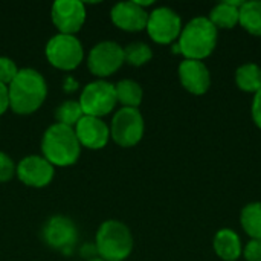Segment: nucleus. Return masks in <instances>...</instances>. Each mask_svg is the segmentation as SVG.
Returning <instances> with one entry per match:
<instances>
[{
  "label": "nucleus",
  "mask_w": 261,
  "mask_h": 261,
  "mask_svg": "<svg viewBox=\"0 0 261 261\" xmlns=\"http://www.w3.org/2000/svg\"><path fill=\"white\" fill-rule=\"evenodd\" d=\"M41 151L43 158L54 167H69L78 161L81 144L72 127L55 122L43 135Z\"/></svg>",
  "instance_id": "obj_2"
},
{
  "label": "nucleus",
  "mask_w": 261,
  "mask_h": 261,
  "mask_svg": "<svg viewBox=\"0 0 261 261\" xmlns=\"http://www.w3.org/2000/svg\"><path fill=\"white\" fill-rule=\"evenodd\" d=\"M133 245V236L122 222L106 220L96 232L95 246L102 260L124 261L132 254Z\"/></svg>",
  "instance_id": "obj_4"
},
{
  "label": "nucleus",
  "mask_w": 261,
  "mask_h": 261,
  "mask_svg": "<svg viewBox=\"0 0 261 261\" xmlns=\"http://www.w3.org/2000/svg\"><path fill=\"white\" fill-rule=\"evenodd\" d=\"M116 99L119 104L128 109H138L142 102V87L133 80H121L115 84Z\"/></svg>",
  "instance_id": "obj_18"
},
{
  "label": "nucleus",
  "mask_w": 261,
  "mask_h": 261,
  "mask_svg": "<svg viewBox=\"0 0 261 261\" xmlns=\"http://www.w3.org/2000/svg\"><path fill=\"white\" fill-rule=\"evenodd\" d=\"M54 165L49 164L43 156L31 154L23 158L17 164V177L21 184L32 188H43L54 179Z\"/></svg>",
  "instance_id": "obj_12"
},
{
  "label": "nucleus",
  "mask_w": 261,
  "mask_h": 261,
  "mask_svg": "<svg viewBox=\"0 0 261 261\" xmlns=\"http://www.w3.org/2000/svg\"><path fill=\"white\" fill-rule=\"evenodd\" d=\"M243 2H237V0H226L219 3L216 8L211 9L210 12V21L216 26V28H225V29H231L234 28L239 20H240V8H242Z\"/></svg>",
  "instance_id": "obj_16"
},
{
  "label": "nucleus",
  "mask_w": 261,
  "mask_h": 261,
  "mask_svg": "<svg viewBox=\"0 0 261 261\" xmlns=\"http://www.w3.org/2000/svg\"><path fill=\"white\" fill-rule=\"evenodd\" d=\"M8 93L12 112L17 115H31L43 106L47 96L46 80L35 69H20L14 81L8 86Z\"/></svg>",
  "instance_id": "obj_1"
},
{
  "label": "nucleus",
  "mask_w": 261,
  "mask_h": 261,
  "mask_svg": "<svg viewBox=\"0 0 261 261\" xmlns=\"http://www.w3.org/2000/svg\"><path fill=\"white\" fill-rule=\"evenodd\" d=\"M78 102L86 116L102 118L104 115H109L118 104L115 84L102 80L89 83L83 89Z\"/></svg>",
  "instance_id": "obj_6"
},
{
  "label": "nucleus",
  "mask_w": 261,
  "mask_h": 261,
  "mask_svg": "<svg viewBox=\"0 0 261 261\" xmlns=\"http://www.w3.org/2000/svg\"><path fill=\"white\" fill-rule=\"evenodd\" d=\"M87 261H106V260H102L101 257H96V258H92V260H87Z\"/></svg>",
  "instance_id": "obj_29"
},
{
  "label": "nucleus",
  "mask_w": 261,
  "mask_h": 261,
  "mask_svg": "<svg viewBox=\"0 0 261 261\" xmlns=\"http://www.w3.org/2000/svg\"><path fill=\"white\" fill-rule=\"evenodd\" d=\"M179 78L185 90L193 95H203L211 86L208 67L197 60H185L179 66Z\"/></svg>",
  "instance_id": "obj_15"
},
{
  "label": "nucleus",
  "mask_w": 261,
  "mask_h": 261,
  "mask_svg": "<svg viewBox=\"0 0 261 261\" xmlns=\"http://www.w3.org/2000/svg\"><path fill=\"white\" fill-rule=\"evenodd\" d=\"M9 109V93L8 86L0 83V115H3Z\"/></svg>",
  "instance_id": "obj_28"
},
{
  "label": "nucleus",
  "mask_w": 261,
  "mask_h": 261,
  "mask_svg": "<svg viewBox=\"0 0 261 261\" xmlns=\"http://www.w3.org/2000/svg\"><path fill=\"white\" fill-rule=\"evenodd\" d=\"M110 17L116 28L127 32L142 31L147 28V21H148V12L145 11V8L139 6L135 0L116 3L112 8Z\"/></svg>",
  "instance_id": "obj_14"
},
{
  "label": "nucleus",
  "mask_w": 261,
  "mask_h": 261,
  "mask_svg": "<svg viewBox=\"0 0 261 261\" xmlns=\"http://www.w3.org/2000/svg\"><path fill=\"white\" fill-rule=\"evenodd\" d=\"M18 70L20 69L17 67L14 60L8 57H0V83H3L5 86H9L17 76Z\"/></svg>",
  "instance_id": "obj_24"
},
{
  "label": "nucleus",
  "mask_w": 261,
  "mask_h": 261,
  "mask_svg": "<svg viewBox=\"0 0 261 261\" xmlns=\"http://www.w3.org/2000/svg\"><path fill=\"white\" fill-rule=\"evenodd\" d=\"M242 226L251 239H261V203H249L243 208Z\"/></svg>",
  "instance_id": "obj_21"
},
{
  "label": "nucleus",
  "mask_w": 261,
  "mask_h": 261,
  "mask_svg": "<svg viewBox=\"0 0 261 261\" xmlns=\"http://www.w3.org/2000/svg\"><path fill=\"white\" fill-rule=\"evenodd\" d=\"M44 52L47 61L60 70H73L81 64L84 58L81 41L75 35L66 34L54 35L47 41Z\"/></svg>",
  "instance_id": "obj_5"
},
{
  "label": "nucleus",
  "mask_w": 261,
  "mask_h": 261,
  "mask_svg": "<svg viewBox=\"0 0 261 261\" xmlns=\"http://www.w3.org/2000/svg\"><path fill=\"white\" fill-rule=\"evenodd\" d=\"M217 44V28L206 17L193 18L179 35V52L185 60H197L210 57Z\"/></svg>",
  "instance_id": "obj_3"
},
{
  "label": "nucleus",
  "mask_w": 261,
  "mask_h": 261,
  "mask_svg": "<svg viewBox=\"0 0 261 261\" xmlns=\"http://www.w3.org/2000/svg\"><path fill=\"white\" fill-rule=\"evenodd\" d=\"M125 63L124 49L115 41H101L95 44L87 55V67L96 76H110Z\"/></svg>",
  "instance_id": "obj_8"
},
{
  "label": "nucleus",
  "mask_w": 261,
  "mask_h": 261,
  "mask_svg": "<svg viewBox=\"0 0 261 261\" xmlns=\"http://www.w3.org/2000/svg\"><path fill=\"white\" fill-rule=\"evenodd\" d=\"M73 130L81 147L89 150H101L110 139V127L101 118L84 115Z\"/></svg>",
  "instance_id": "obj_13"
},
{
  "label": "nucleus",
  "mask_w": 261,
  "mask_h": 261,
  "mask_svg": "<svg viewBox=\"0 0 261 261\" xmlns=\"http://www.w3.org/2000/svg\"><path fill=\"white\" fill-rule=\"evenodd\" d=\"M239 23L252 35L261 37V2H243Z\"/></svg>",
  "instance_id": "obj_20"
},
{
  "label": "nucleus",
  "mask_w": 261,
  "mask_h": 261,
  "mask_svg": "<svg viewBox=\"0 0 261 261\" xmlns=\"http://www.w3.org/2000/svg\"><path fill=\"white\" fill-rule=\"evenodd\" d=\"M83 116H84V113H83V109H81L80 102L73 101V99L64 101L55 110L57 124L67 125V127H72V128H75V125L80 122V119Z\"/></svg>",
  "instance_id": "obj_22"
},
{
  "label": "nucleus",
  "mask_w": 261,
  "mask_h": 261,
  "mask_svg": "<svg viewBox=\"0 0 261 261\" xmlns=\"http://www.w3.org/2000/svg\"><path fill=\"white\" fill-rule=\"evenodd\" d=\"M252 119L257 124V127L261 128V90L255 93V98L252 102Z\"/></svg>",
  "instance_id": "obj_27"
},
{
  "label": "nucleus",
  "mask_w": 261,
  "mask_h": 261,
  "mask_svg": "<svg viewBox=\"0 0 261 261\" xmlns=\"http://www.w3.org/2000/svg\"><path fill=\"white\" fill-rule=\"evenodd\" d=\"M144 118L138 109H119L110 124V138L124 148L135 147L144 136Z\"/></svg>",
  "instance_id": "obj_7"
},
{
  "label": "nucleus",
  "mask_w": 261,
  "mask_h": 261,
  "mask_svg": "<svg viewBox=\"0 0 261 261\" xmlns=\"http://www.w3.org/2000/svg\"><path fill=\"white\" fill-rule=\"evenodd\" d=\"M214 251L225 261H236L242 255L240 237L232 229H220L214 237Z\"/></svg>",
  "instance_id": "obj_17"
},
{
  "label": "nucleus",
  "mask_w": 261,
  "mask_h": 261,
  "mask_svg": "<svg viewBox=\"0 0 261 261\" xmlns=\"http://www.w3.org/2000/svg\"><path fill=\"white\" fill-rule=\"evenodd\" d=\"M151 57H153V52L150 46L142 41H135V43H130L127 47H124L125 63L132 66H144L145 63L151 60Z\"/></svg>",
  "instance_id": "obj_23"
},
{
  "label": "nucleus",
  "mask_w": 261,
  "mask_h": 261,
  "mask_svg": "<svg viewBox=\"0 0 261 261\" xmlns=\"http://www.w3.org/2000/svg\"><path fill=\"white\" fill-rule=\"evenodd\" d=\"M15 171L17 165L14 164V161L6 153L0 151V184L11 180L15 176Z\"/></svg>",
  "instance_id": "obj_25"
},
{
  "label": "nucleus",
  "mask_w": 261,
  "mask_h": 261,
  "mask_svg": "<svg viewBox=\"0 0 261 261\" xmlns=\"http://www.w3.org/2000/svg\"><path fill=\"white\" fill-rule=\"evenodd\" d=\"M50 17L58 34L75 35L86 23V6L80 0H57L52 5Z\"/></svg>",
  "instance_id": "obj_10"
},
{
  "label": "nucleus",
  "mask_w": 261,
  "mask_h": 261,
  "mask_svg": "<svg viewBox=\"0 0 261 261\" xmlns=\"http://www.w3.org/2000/svg\"><path fill=\"white\" fill-rule=\"evenodd\" d=\"M236 83L243 92L257 93L261 90V67L254 63L240 66L236 72Z\"/></svg>",
  "instance_id": "obj_19"
},
{
  "label": "nucleus",
  "mask_w": 261,
  "mask_h": 261,
  "mask_svg": "<svg viewBox=\"0 0 261 261\" xmlns=\"http://www.w3.org/2000/svg\"><path fill=\"white\" fill-rule=\"evenodd\" d=\"M243 254L246 261H261V239H251Z\"/></svg>",
  "instance_id": "obj_26"
},
{
  "label": "nucleus",
  "mask_w": 261,
  "mask_h": 261,
  "mask_svg": "<svg viewBox=\"0 0 261 261\" xmlns=\"http://www.w3.org/2000/svg\"><path fill=\"white\" fill-rule=\"evenodd\" d=\"M145 29L153 41L159 44H170L179 38L182 32V20L173 9L162 6L148 14Z\"/></svg>",
  "instance_id": "obj_9"
},
{
  "label": "nucleus",
  "mask_w": 261,
  "mask_h": 261,
  "mask_svg": "<svg viewBox=\"0 0 261 261\" xmlns=\"http://www.w3.org/2000/svg\"><path fill=\"white\" fill-rule=\"evenodd\" d=\"M43 240L47 246L54 249L70 252L78 240L76 225L69 217L54 216L46 222L43 228Z\"/></svg>",
  "instance_id": "obj_11"
}]
</instances>
